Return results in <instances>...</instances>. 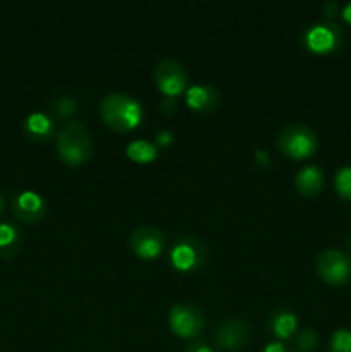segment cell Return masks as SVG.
<instances>
[{
	"instance_id": "d6986e66",
	"label": "cell",
	"mask_w": 351,
	"mask_h": 352,
	"mask_svg": "<svg viewBox=\"0 0 351 352\" xmlns=\"http://www.w3.org/2000/svg\"><path fill=\"white\" fill-rule=\"evenodd\" d=\"M329 352H351V330L337 329L330 336Z\"/></svg>"
},
{
	"instance_id": "8fae6325",
	"label": "cell",
	"mask_w": 351,
	"mask_h": 352,
	"mask_svg": "<svg viewBox=\"0 0 351 352\" xmlns=\"http://www.w3.org/2000/svg\"><path fill=\"white\" fill-rule=\"evenodd\" d=\"M45 210L47 206H45L43 198L34 191H23L12 199V212L21 222H40L45 215Z\"/></svg>"
},
{
	"instance_id": "52a82bcc",
	"label": "cell",
	"mask_w": 351,
	"mask_h": 352,
	"mask_svg": "<svg viewBox=\"0 0 351 352\" xmlns=\"http://www.w3.org/2000/svg\"><path fill=\"white\" fill-rule=\"evenodd\" d=\"M169 325L179 337H196L205 327L203 311L193 302H178L169 313Z\"/></svg>"
},
{
	"instance_id": "ba28073f",
	"label": "cell",
	"mask_w": 351,
	"mask_h": 352,
	"mask_svg": "<svg viewBox=\"0 0 351 352\" xmlns=\"http://www.w3.org/2000/svg\"><path fill=\"white\" fill-rule=\"evenodd\" d=\"M251 337V327L244 318L234 316V318H227L217 327L215 333H213V340L215 346L220 351H240L241 347L246 346L250 342Z\"/></svg>"
},
{
	"instance_id": "e0dca14e",
	"label": "cell",
	"mask_w": 351,
	"mask_h": 352,
	"mask_svg": "<svg viewBox=\"0 0 351 352\" xmlns=\"http://www.w3.org/2000/svg\"><path fill=\"white\" fill-rule=\"evenodd\" d=\"M127 157L138 164H148L157 157V146L147 140H134L126 148Z\"/></svg>"
},
{
	"instance_id": "7402d4cb",
	"label": "cell",
	"mask_w": 351,
	"mask_h": 352,
	"mask_svg": "<svg viewBox=\"0 0 351 352\" xmlns=\"http://www.w3.org/2000/svg\"><path fill=\"white\" fill-rule=\"evenodd\" d=\"M160 109L164 113H172L178 109V102H176L174 96H164L160 102Z\"/></svg>"
},
{
	"instance_id": "3957f363",
	"label": "cell",
	"mask_w": 351,
	"mask_h": 352,
	"mask_svg": "<svg viewBox=\"0 0 351 352\" xmlns=\"http://www.w3.org/2000/svg\"><path fill=\"white\" fill-rule=\"evenodd\" d=\"M277 144L282 153L299 160L315 153L317 134L305 124H289L279 133Z\"/></svg>"
},
{
	"instance_id": "8992f818",
	"label": "cell",
	"mask_w": 351,
	"mask_h": 352,
	"mask_svg": "<svg viewBox=\"0 0 351 352\" xmlns=\"http://www.w3.org/2000/svg\"><path fill=\"white\" fill-rule=\"evenodd\" d=\"M315 267L327 284L341 285L351 277V258L339 250L320 251Z\"/></svg>"
},
{
	"instance_id": "7c38bea8",
	"label": "cell",
	"mask_w": 351,
	"mask_h": 352,
	"mask_svg": "<svg viewBox=\"0 0 351 352\" xmlns=\"http://www.w3.org/2000/svg\"><path fill=\"white\" fill-rule=\"evenodd\" d=\"M186 103L196 112H210L219 103V91L213 86L193 85L186 89Z\"/></svg>"
},
{
	"instance_id": "484cf974",
	"label": "cell",
	"mask_w": 351,
	"mask_h": 352,
	"mask_svg": "<svg viewBox=\"0 0 351 352\" xmlns=\"http://www.w3.org/2000/svg\"><path fill=\"white\" fill-rule=\"evenodd\" d=\"M255 160L258 162V165L265 167L268 165V153L265 150H255Z\"/></svg>"
},
{
	"instance_id": "30bf717a",
	"label": "cell",
	"mask_w": 351,
	"mask_h": 352,
	"mask_svg": "<svg viewBox=\"0 0 351 352\" xmlns=\"http://www.w3.org/2000/svg\"><path fill=\"white\" fill-rule=\"evenodd\" d=\"M129 246L141 260H153L164 251L165 236L157 227L140 226L131 232Z\"/></svg>"
},
{
	"instance_id": "44dd1931",
	"label": "cell",
	"mask_w": 351,
	"mask_h": 352,
	"mask_svg": "<svg viewBox=\"0 0 351 352\" xmlns=\"http://www.w3.org/2000/svg\"><path fill=\"white\" fill-rule=\"evenodd\" d=\"M52 109H54L52 112H54L57 117H67L71 116V113H74L76 102L74 98H71V96H61V98L54 100Z\"/></svg>"
},
{
	"instance_id": "277c9868",
	"label": "cell",
	"mask_w": 351,
	"mask_h": 352,
	"mask_svg": "<svg viewBox=\"0 0 351 352\" xmlns=\"http://www.w3.org/2000/svg\"><path fill=\"white\" fill-rule=\"evenodd\" d=\"M344 33L336 23H317L301 34V45L313 54H330L343 45Z\"/></svg>"
},
{
	"instance_id": "5b68a950",
	"label": "cell",
	"mask_w": 351,
	"mask_h": 352,
	"mask_svg": "<svg viewBox=\"0 0 351 352\" xmlns=\"http://www.w3.org/2000/svg\"><path fill=\"white\" fill-rule=\"evenodd\" d=\"M206 261V248L193 236H179L171 250V263L179 272H193L203 267Z\"/></svg>"
},
{
	"instance_id": "d4e9b609",
	"label": "cell",
	"mask_w": 351,
	"mask_h": 352,
	"mask_svg": "<svg viewBox=\"0 0 351 352\" xmlns=\"http://www.w3.org/2000/svg\"><path fill=\"white\" fill-rule=\"evenodd\" d=\"M262 352H289V351L284 344L279 342V340H275V342H268Z\"/></svg>"
},
{
	"instance_id": "cb8c5ba5",
	"label": "cell",
	"mask_w": 351,
	"mask_h": 352,
	"mask_svg": "<svg viewBox=\"0 0 351 352\" xmlns=\"http://www.w3.org/2000/svg\"><path fill=\"white\" fill-rule=\"evenodd\" d=\"M184 352H213V349L210 346H206L205 342L196 340V342L188 344V346L184 347Z\"/></svg>"
},
{
	"instance_id": "4fadbf2b",
	"label": "cell",
	"mask_w": 351,
	"mask_h": 352,
	"mask_svg": "<svg viewBox=\"0 0 351 352\" xmlns=\"http://www.w3.org/2000/svg\"><path fill=\"white\" fill-rule=\"evenodd\" d=\"M295 186L303 196H315L323 188V172L317 165H303L295 177Z\"/></svg>"
},
{
	"instance_id": "7a4b0ae2",
	"label": "cell",
	"mask_w": 351,
	"mask_h": 352,
	"mask_svg": "<svg viewBox=\"0 0 351 352\" xmlns=\"http://www.w3.org/2000/svg\"><path fill=\"white\" fill-rule=\"evenodd\" d=\"M57 151L69 165H81L92 157L93 143L88 129L79 120L64 124L57 134Z\"/></svg>"
},
{
	"instance_id": "4316f807",
	"label": "cell",
	"mask_w": 351,
	"mask_h": 352,
	"mask_svg": "<svg viewBox=\"0 0 351 352\" xmlns=\"http://www.w3.org/2000/svg\"><path fill=\"white\" fill-rule=\"evenodd\" d=\"M171 141H172V133H169V131H160V133L157 134V143L169 144Z\"/></svg>"
},
{
	"instance_id": "603a6c76",
	"label": "cell",
	"mask_w": 351,
	"mask_h": 352,
	"mask_svg": "<svg viewBox=\"0 0 351 352\" xmlns=\"http://www.w3.org/2000/svg\"><path fill=\"white\" fill-rule=\"evenodd\" d=\"M322 12L326 14L327 17H334L339 12V3H337L336 0H327V2L322 3Z\"/></svg>"
},
{
	"instance_id": "6da1fadb",
	"label": "cell",
	"mask_w": 351,
	"mask_h": 352,
	"mask_svg": "<svg viewBox=\"0 0 351 352\" xmlns=\"http://www.w3.org/2000/svg\"><path fill=\"white\" fill-rule=\"evenodd\" d=\"M100 113L107 126L120 133L136 127L143 119V109L140 102L127 93L120 91H112L103 96L100 103Z\"/></svg>"
},
{
	"instance_id": "ac0fdd59",
	"label": "cell",
	"mask_w": 351,
	"mask_h": 352,
	"mask_svg": "<svg viewBox=\"0 0 351 352\" xmlns=\"http://www.w3.org/2000/svg\"><path fill=\"white\" fill-rule=\"evenodd\" d=\"M334 186H336V191L339 192L341 198L351 201V165H343L336 172Z\"/></svg>"
},
{
	"instance_id": "83f0119b",
	"label": "cell",
	"mask_w": 351,
	"mask_h": 352,
	"mask_svg": "<svg viewBox=\"0 0 351 352\" xmlns=\"http://www.w3.org/2000/svg\"><path fill=\"white\" fill-rule=\"evenodd\" d=\"M341 16H343V19L346 21L348 24H351V2H348L346 6L341 9Z\"/></svg>"
},
{
	"instance_id": "5bb4252c",
	"label": "cell",
	"mask_w": 351,
	"mask_h": 352,
	"mask_svg": "<svg viewBox=\"0 0 351 352\" xmlns=\"http://www.w3.org/2000/svg\"><path fill=\"white\" fill-rule=\"evenodd\" d=\"M23 131L30 140L33 141H45L54 134L55 126L54 120L43 112H31L30 116L24 119Z\"/></svg>"
},
{
	"instance_id": "f1b7e54d",
	"label": "cell",
	"mask_w": 351,
	"mask_h": 352,
	"mask_svg": "<svg viewBox=\"0 0 351 352\" xmlns=\"http://www.w3.org/2000/svg\"><path fill=\"white\" fill-rule=\"evenodd\" d=\"M3 206H6V199H3L2 192H0V215H2V212H3Z\"/></svg>"
},
{
	"instance_id": "2e32d148",
	"label": "cell",
	"mask_w": 351,
	"mask_h": 352,
	"mask_svg": "<svg viewBox=\"0 0 351 352\" xmlns=\"http://www.w3.org/2000/svg\"><path fill=\"white\" fill-rule=\"evenodd\" d=\"M270 329L279 339H289L298 329V318L292 311L281 309V311L270 315Z\"/></svg>"
},
{
	"instance_id": "9a60e30c",
	"label": "cell",
	"mask_w": 351,
	"mask_h": 352,
	"mask_svg": "<svg viewBox=\"0 0 351 352\" xmlns=\"http://www.w3.org/2000/svg\"><path fill=\"white\" fill-rule=\"evenodd\" d=\"M23 246V236L12 222H0V258H12Z\"/></svg>"
},
{
	"instance_id": "ffe728a7",
	"label": "cell",
	"mask_w": 351,
	"mask_h": 352,
	"mask_svg": "<svg viewBox=\"0 0 351 352\" xmlns=\"http://www.w3.org/2000/svg\"><path fill=\"white\" fill-rule=\"evenodd\" d=\"M317 344H319V333L312 329H306L296 339V347L292 352H315Z\"/></svg>"
},
{
	"instance_id": "9c48e42d",
	"label": "cell",
	"mask_w": 351,
	"mask_h": 352,
	"mask_svg": "<svg viewBox=\"0 0 351 352\" xmlns=\"http://www.w3.org/2000/svg\"><path fill=\"white\" fill-rule=\"evenodd\" d=\"M153 78L158 89L165 96L181 95L188 85V72H186L184 65L174 58H165V60L158 62L153 69Z\"/></svg>"
}]
</instances>
